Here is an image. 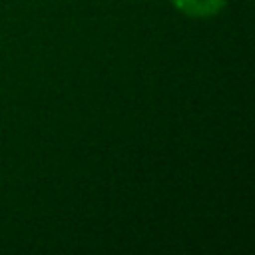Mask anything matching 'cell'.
Here are the masks:
<instances>
[{
	"mask_svg": "<svg viewBox=\"0 0 255 255\" xmlns=\"http://www.w3.org/2000/svg\"><path fill=\"white\" fill-rule=\"evenodd\" d=\"M173 4L177 10H181L187 16L203 18V16H211L217 10H221L225 0H173Z\"/></svg>",
	"mask_w": 255,
	"mask_h": 255,
	"instance_id": "1",
	"label": "cell"
}]
</instances>
